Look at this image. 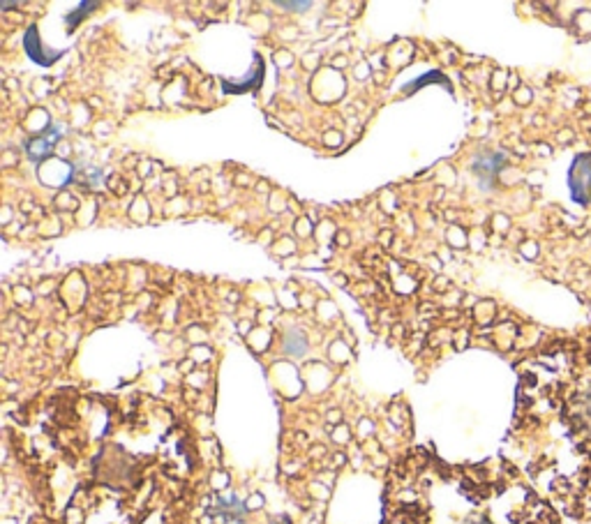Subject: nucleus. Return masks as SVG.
Returning <instances> with one entry per match:
<instances>
[{
    "mask_svg": "<svg viewBox=\"0 0 591 524\" xmlns=\"http://www.w3.org/2000/svg\"><path fill=\"white\" fill-rule=\"evenodd\" d=\"M501 164H503L501 152H485V155L476 157V162H474V173H476L478 180L487 187V185L492 183V178L497 176V171H499Z\"/></svg>",
    "mask_w": 591,
    "mask_h": 524,
    "instance_id": "f257e3e1",
    "label": "nucleus"
},
{
    "mask_svg": "<svg viewBox=\"0 0 591 524\" xmlns=\"http://www.w3.org/2000/svg\"><path fill=\"white\" fill-rule=\"evenodd\" d=\"M60 137V132L56 130V127H49L47 132H44L42 137H37L32 139L30 143H28V155H30L32 159H44L47 155H51L53 150V143H56V139Z\"/></svg>",
    "mask_w": 591,
    "mask_h": 524,
    "instance_id": "f03ea898",
    "label": "nucleus"
},
{
    "mask_svg": "<svg viewBox=\"0 0 591 524\" xmlns=\"http://www.w3.org/2000/svg\"><path fill=\"white\" fill-rule=\"evenodd\" d=\"M26 49H28V53H30L32 60H37L40 65H44V67H47L49 63H47V58L42 56L44 47H42V42H40V37H37L35 28H30V30H28V35H26Z\"/></svg>",
    "mask_w": 591,
    "mask_h": 524,
    "instance_id": "7ed1b4c3",
    "label": "nucleus"
},
{
    "mask_svg": "<svg viewBox=\"0 0 591 524\" xmlns=\"http://www.w3.org/2000/svg\"><path fill=\"white\" fill-rule=\"evenodd\" d=\"M278 7H282V10H291V12H303V10H309L312 3H284V0H280Z\"/></svg>",
    "mask_w": 591,
    "mask_h": 524,
    "instance_id": "20e7f679",
    "label": "nucleus"
}]
</instances>
